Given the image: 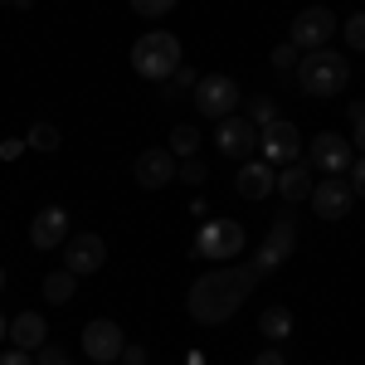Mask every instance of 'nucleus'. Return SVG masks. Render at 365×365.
<instances>
[{
	"label": "nucleus",
	"instance_id": "obj_1",
	"mask_svg": "<svg viewBox=\"0 0 365 365\" xmlns=\"http://www.w3.org/2000/svg\"><path fill=\"white\" fill-rule=\"evenodd\" d=\"M253 287H258V268L220 263V268H210V273L195 278L185 307H190V317H195L200 327H220V322H229L234 312L244 307V297H249Z\"/></svg>",
	"mask_w": 365,
	"mask_h": 365
},
{
	"label": "nucleus",
	"instance_id": "obj_2",
	"mask_svg": "<svg viewBox=\"0 0 365 365\" xmlns=\"http://www.w3.org/2000/svg\"><path fill=\"white\" fill-rule=\"evenodd\" d=\"M351 78V58L336 49H312L307 58H297V88L307 98H336Z\"/></svg>",
	"mask_w": 365,
	"mask_h": 365
},
{
	"label": "nucleus",
	"instance_id": "obj_3",
	"mask_svg": "<svg viewBox=\"0 0 365 365\" xmlns=\"http://www.w3.org/2000/svg\"><path fill=\"white\" fill-rule=\"evenodd\" d=\"M132 68H137L141 78H151V83L170 78V73L180 68V39H175L170 29H151V34H141L137 44H132Z\"/></svg>",
	"mask_w": 365,
	"mask_h": 365
},
{
	"label": "nucleus",
	"instance_id": "obj_4",
	"mask_svg": "<svg viewBox=\"0 0 365 365\" xmlns=\"http://www.w3.org/2000/svg\"><path fill=\"white\" fill-rule=\"evenodd\" d=\"M239 249H244V225H234V220H210V225H200L195 258H205V263H229V258H239Z\"/></svg>",
	"mask_w": 365,
	"mask_h": 365
},
{
	"label": "nucleus",
	"instance_id": "obj_5",
	"mask_svg": "<svg viewBox=\"0 0 365 365\" xmlns=\"http://www.w3.org/2000/svg\"><path fill=\"white\" fill-rule=\"evenodd\" d=\"M336 34V15L327 10V5H312V10H302L297 20H292V29H287V44L297 49V54H312V49H327V39Z\"/></svg>",
	"mask_w": 365,
	"mask_h": 365
},
{
	"label": "nucleus",
	"instance_id": "obj_6",
	"mask_svg": "<svg viewBox=\"0 0 365 365\" xmlns=\"http://www.w3.org/2000/svg\"><path fill=\"white\" fill-rule=\"evenodd\" d=\"M258 161H268V166H292V161H302V132L292 127V122H273V127H263L258 132Z\"/></svg>",
	"mask_w": 365,
	"mask_h": 365
},
{
	"label": "nucleus",
	"instance_id": "obj_7",
	"mask_svg": "<svg viewBox=\"0 0 365 365\" xmlns=\"http://www.w3.org/2000/svg\"><path fill=\"white\" fill-rule=\"evenodd\" d=\"M195 108L205 117H215V122L234 117V108H239V83L225 78V73H205L195 83Z\"/></svg>",
	"mask_w": 365,
	"mask_h": 365
},
{
	"label": "nucleus",
	"instance_id": "obj_8",
	"mask_svg": "<svg viewBox=\"0 0 365 365\" xmlns=\"http://www.w3.org/2000/svg\"><path fill=\"white\" fill-rule=\"evenodd\" d=\"M122 346H127V336H122V327L108 322V317H98V322L83 327V356L93 365H113L122 356Z\"/></svg>",
	"mask_w": 365,
	"mask_h": 365
},
{
	"label": "nucleus",
	"instance_id": "obj_9",
	"mask_svg": "<svg viewBox=\"0 0 365 365\" xmlns=\"http://www.w3.org/2000/svg\"><path fill=\"white\" fill-rule=\"evenodd\" d=\"M68 249H63V268L73 273V278H88V273H98L103 263H108V244L98 239V234H78V239H63Z\"/></svg>",
	"mask_w": 365,
	"mask_h": 365
},
{
	"label": "nucleus",
	"instance_id": "obj_10",
	"mask_svg": "<svg viewBox=\"0 0 365 365\" xmlns=\"http://www.w3.org/2000/svg\"><path fill=\"white\" fill-rule=\"evenodd\" d=\"M307 166L327 170V175H341V170H351V141L336 137V132H317L307 146Z\"/></svg>",
	"mask_w": 365,
	"mask_h": 365
},
{
	"label": "nucleus",
	"instance_id": "obj_11",
	"mask_svg": "<svg viewBox=\"0 0 365 365\" xmlns=\"http://www.w3.org/2000/svg\"><path fill=\"white\" fill-rule=\"evenodd\" d=\"M351 200H356L351 180L331 175V180L312 185V215H322V220H346V215H351Z\"/></svg>",
	"mask_w": 365,
	"mask_h": 365
},
{
	"label": "nucleus",
	"instance_id": "obj_12",
	"mask_svg": "<svg viewBox=\"0 0 365 365\" xmlns=\"http://www.w3.org/2000/svg\"><path fill=\"white\" fill-rule=\"evenodd\" d=\"M132 175H137L141 190H161V185L175 180V156H170L166 146H146L137 156V166H132Z\"/></svg>",
	"mask_w": 365,
	"mask_h": 365
},
{
	"label": "nucleus",
	"instance_id": "obj_13",
	"mask_svg": "<svg viewBox=\"0 0 365 365\" xmlns=\"http://www.w3.org/2000/svg\"><path fill=\"white\" fill-rule=\"evenodd\" d=\"M220 151L229 161H249V151H258V127L249 117H225L220 122Z\"/></svg>",
	"mask_w": 365,
	"mask_h": 365
},
{
	"label": "nucleus",
	"instance_id": "obj_14",
	"mask_svg": "<svg viewBox=\"0 0 365 365\" xmlns=\"http://www.w3.org/2000/svg\"><path fill=\"white\" fill-rule=\"evenodd\" d=\"M63 239H68V210L63 205H44L34 215V225H29V244L34 249H58Z\"/></svg>",
	"mask_w": 365,
	"mask_h": 365
},
{
	"label": "nucleus",
	"instance_id": "obj_15",
	"mask_svg": "<svg viewBox=\"0 0 365 365\" xmlns=\"http://www.w3.org/2000/svg\"><path fill=\"white\" fill-rule=\"evenodd\" d=\"M273 180H278V170L268 166V161H244L234 185H239L244 200H263V195H273Z\"/></svg>",
	"mask_w": 365,
	"mask_h": 365
},
{
	"label": "nucleus",
	"instance_id": "obj_16",
	"mask_svg": "<svg viewBox=\"0 0 365 365\" xmlns=\"http://www.w3.org/2000/svg\"><path fill=\"white\" fill-rule=\"evenodd\" d=\"M273 190H278L287 205L307 200V195H312V166H307V161H292V166H282V170H278V180H273Z\"/></svg>",
	"mask_w": 365,
	"mask_h": 365
},
{
	"label": "nucleus",
	"instance_id": "obj_17",
	"mask_svg": "<svg viewBox=\"0 0 365 365\" xmlns=\"http://www.w3.org/2000/svg\"><path fill=\"white\" fill-rule=\"evenodd\" d=\"M10 341H15L20 351H29V356H34V351L49 341V327H44V317H39V312H20V317L10 322Z\"/></svg>",
	"mask_w": 365,
	"mask_h": 365
},
{
	"label": "nucleus",
	"instance_id": "obj_18",
	"mask_svg": "<svg viewBox=\"0 0 365 365\" xmlns=\"http://www.w3.org/2000/svg\"><path fill=\"white\" fill-rule=\"evenodd\" d=\"M268 244H273L282 258L297 249V220H292V210H282L278 220H273V229H268Z\"/></svg>",
	"mask_w": 365,
	"mask_h": 365
},
{
	"label": "nucleus",
	"instance_id": "obj_19",
	"mask_svg": "<svg viewBox=\"0 0 365 365\" xmlns=\"http://www.w3.org/2000/svg\"><path fill=\"white\" fill-rule=\"evenodd\" d=\"M258 331H263L268 341H287V336H292V312H287V307H263Z\"/></svg>",
	"mask_w": 365,
	"mask_h": 365
},
{
	"label": "nucleus",
	"instance_id": "obj_20",
	"mask_svg": "<svg viewBox=\"0 0 365 365\" xmlns=\"http://www.w3.org/2000/svg\"><path fill=\"white\" fill-rule=\"evenodd\" d=\"M73 287H78V278H73L68 268H58V273L44 278V297H49V302H73Z\"/></svg>",
	"mask_w": 365,
	"mask_h": 365
},
{
	"label": "nucleus",
	"instance_id": "obj_21",
	"mask_svg": "<svg viewBox=\"0 0 365 365\" xmlns=\"http://www.w3.org/2000/svg\"><path fill=\"white\" fill-rule=\"evenodd\" d=\"M195 146H200V132L195 127H190V122H180V127H175V132H170V156H180V161H185V156H195Z\"/></svg>",
	"mask_w": 365,
	"mask_h": 365
},
{
	"label": "nucleus",
	"instance_id": "obj_22",
	"mask_svg": "<svg viewBox=\"0 0 365 365\" xmlns=\"http://www.w3.org/2000/svg\"><path fill=\"white\" fill-rule=\"evenodd\" d=\"M25 146H34V151H58V127L54 122H34L29 137H25Z\"/></svg>",
	"mask_w": 365,
	"mask_h": 365
},
{
	"label": "nucleus",
	"instance_id": "obj_23",
	"mask_svg": "<svg viewBox=\"0 0 365 365\" xmlns=\"http://www.w3.org/2000/svg\"><path fill=\"white\" fill-rule=\"evenodd\" d=\"M249 122L263 132V127H273L278 122V113H273V98H253V108H249Z\"/></svg>",
	"mask_w": 365,
	"mask_h": 365
},
{
	"label": "nucleus",
	"instance_id": "obj_24",
	"mask_svg": "<svg viewBox=\"0 0 365 365\" xmlns=\"http://www.w3.org/2000/svg\"><path fill=\"white\" fill-rule=\"evenodd\" d=\"M175 175H180L185 185H205V175H210V170H205V161H200V156H185V161L175 166Z\"/></svg>",
	"mask_w": 365,
	"mask_h": 365
},
{
	"label": "nucleus",
	"instance_id": "obj_25",
	"mask_svg": "<svg viewBox=\"0 0 365 365\" xmlns=\"http://www.w3.org/2000/svg\"><path fill=\"white\" fill-rule=\"evenodd\" d=\"M346 113H351V146H361L365 156V103H351Z\"/></svg>",
	"mask_w": 365,
	"mask_h": 365
},
{
	"label": "nucleus",
	"instance_id": "obj_26",
	"mask_svg": "<svg viewBox=\"0 0 365 365\" xmlns=\"http://www.w3.org/2000/svg\"><path fill=\"white\" fill-rule=\"evenodd\" d=\"M341 34H346V44H351L356 54H365V15H351V25L341 29Z\"/></svg>",
	"mask_w": 365,
	"mask_h": 365
},
{
	"label": "nucleus",
	"instance_id": "obj_27",
	"mask_svg": "<svg viewBox=\"0 0 365 365\" xmlns=\"http://www.w3.org/2000/svg\"><path fill=\"white\" fill-rule=\"evenodd\" d=\"M253 268H258V278H263V273H273V268H282V253L273 249V244H263L258 258H253Z\"/></svg>",
	"mask_w": 365,
	"mask_h": 365
},
{
	"label": "nucleus",
	"instance_id": "obj_28",
	"mask_svg": "<svg viewBox=\"0 0 365 365\" xmlns=\"http://www.w3.org/2000/svg\"><path fill=\"white\" fill-rule=\"evenodd\" d=\"M132 10H137V15H146V20H156V15L175 10V0H132Z\"/></svg>",
	"mask_w": 365,
	"mask_h": 365
},
{
	"label": "nucleus",
	"instance_id": "obj_29",
	"mask_svg": "<svg viewBox=\"0 0 365 365\" xmlns=\"http://www.w3.org/2000/svg\"><path fill=\"white\" fill-rule=\"evenodd\" d=\"M273 68H282V73L297 68V49H292V44H278V49H273Z\"/></svg>",
	"mask_w": 365,
	"mask_h": 365
},
{
	"label": "nucleus",
	"instance_id": "obj_30",
	"mask_svg": "<svg viewBox=\"0 0 365 365\" xmlns=\"http://www.w3.org/2000/svg\"><path fill=\"white\" fill-rule=\"evenodd\" d=\"M34 365H73L58 346H39V356H34Z\"/></svg>",
	"mask_w": 365,
	"mask_h": 365
},
{
	"label": "nucleus",
	"instance_id": "obj_31",
	"mask_svg": "<svg viewBox=\"0 0 365 365\" xmlns=\"http://www.w3.org/2000/svg\"><path fill=\"white\" fill-rule=\"evenodd\" d=\"M351 190L365 200V156H356V161H351Z\"/></svg>",
	"mask_w": 365,
	"mask_h": 365
},
{
	"label": "nucleus",
	"instance_id": "obj_32",
	"mask_svg": "<svg viewBox=\"0 0 365 365\" xmlns=\"http://www.w3.org/2000/svg\"><path fill=\"white\" fill-rule=\"evenodd\" d=\"M0 365H34V356L20 351V346H10V351H0Z\"/></svg>",
	"mask_w": 365,
	"mask_h": 365
},
{
	"label": "nucleus",
	"instance_id": "obj_33",
	"mask_svg": "<svg viewBox=\"0 0 365 365\" xmlns=\"http://www.w3.org/2000/svg\"><path fill=\"white\" fill-rule=\"evenodd\" d=\"M113 365H146V351H141V346H122V356H117Z\"/></svg>",
	"mask_w": 365,
	"mask_h": 365
},
{
	"label": "nucleus",
	"instance_id": "obj_34",
	"mask_svg": "<svg viewBox=\"0 0 365 365\" xmlns=\"http://www.w3.org/2000/svg\"><path fill=\"white\" fill-rule=\"evenodd\" d=\"M20 151H25V141H0V156H5V161H15Z\"/></svg>",
	"mask_w": 365,
	"mask_h": 365
},
{
	"label": "nucleus",
	"instance_id": "obj_35",
	"mask_svg": "<svg viewBox=\"0 0 365 365\" xmlns=\"http://www.w3.org/2000/svg\"><path fill=\"white\" fill-rule=\"evenodd\" d=\"M253 365H287V361H282L278 351H258V356H253Z\"/></svg>",
	"mask_w": 365,
	"mask_h": 365
},
{
	"label": "nucleus",
	"instance_id": "obj_36",
	"mask_svg": "<svg viewBox=\"0 0 365 365\" xmlns=\"http://www.w3.org/2000/svg\"><path fill=\"white\" fill-rule=\"evenodd\" d=\"M170 78H175V88H190V83H195V73H190V68H175ZM175 88H170V93H175Z\"/></svg>",
	"mask_w": 365,
	"mask_h": 365
},
{
	"label": "nucleus",
	"instance_id": "obj_37",
	"mask_svg": "<svg viewBox=\"0 0 365 365\" xmlns=\"http://www.w3.org/2000/svg\"><path fill=\"white\" fill-rule=\"evenodd\" d=\"M0 5H15V10H29V0H0Z\"/></svg>",
	"mask_w": 365,
	"mask_h": 365
},
{
	"label": "nucleus",
	"instance_id": "obj_38",
	"mask_svg": "<svg viewBox=\"0 0 365 365\" xmlns=\"http://www.w3.org/2000/svg\"><path fill=\"white\" fill-rule=\"evenodd\" d=\"M0 287H5V268H0Z\"/></svg>",
	"mask_w": 365,
	"mask_h": 365
}]
</instances>
